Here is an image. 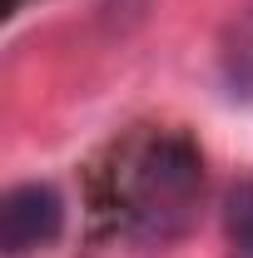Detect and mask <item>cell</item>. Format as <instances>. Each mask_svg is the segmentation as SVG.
<instances>
[{
	"instance_id": "1",
	"label": "cell",
	"mask_w": 253,
	"mask_h": 258,
	"mask_svg": "<svg viewBox=\"0 0 253 258\" xmlns=\"http://www.w3.org/2000/svg\"><path fill=\"white\" fill-rule=\"evenodd\" d=\"M204 194V159L184 134H144L114 169V204L134 243L164 248L194 224Z\"/></svg>"
},
{
	"instance_id": "2",
	"label": "cell",
	"mask_w": 253,
	"mask_h": 258,
	"mask_svg": "<svg viewBox=\"0 0 253 258\" xmlns=\"http://www.w3.org/2000/svg\"><path fill=\"white\" fill-rule=\"evenodd\" d=\"M65 228V199L50 184H20L0 204V248L5 258H30L50 248Z\"/></svg>"
},
{
	"instance_id": "3",
	"label": "cell",
	"mask_w": 253,
	"mask_h": 258,
	"mask_svg": "<svg viewBox=\"0 0 253 258\" xmlns=\"http://www.w3.org/2000/svg\"><path fill=\"white\" fill-rule=\"evenodd\" d=\"M223 75H228V85H233V95H248L253 99V5L228 25L223 35Z\"/></svg>"
},
{
	"instance_id": "4",
	"label": "cell",
	"mask_w": 253,
	"mask_h": 258,
	"mask_svg": "<svg viewBox=\"0 0 253 258\" xmlns=\"http://www.w3.org/2000/svg\"><path fill=\"white\" fill-rule=\"evenodd\" d=\"M223 243L228 258H253V179H238L223 199Z\"/></svg>"
},
{
	"instance_id": "5",
	"label": "cell",
	"mask_w": 253,
	"mask_h": 258,
	"mask_svg": "<svg viewBox=\"0 0 253 258\" xmlns=\"http://www.w3.org/2000/svg\"><path fill=\"white\" fill-rule=\"evenodd\" d=\"M20 5H25V0H5V10H20Z\"/></svg>"
}]
</instances>
